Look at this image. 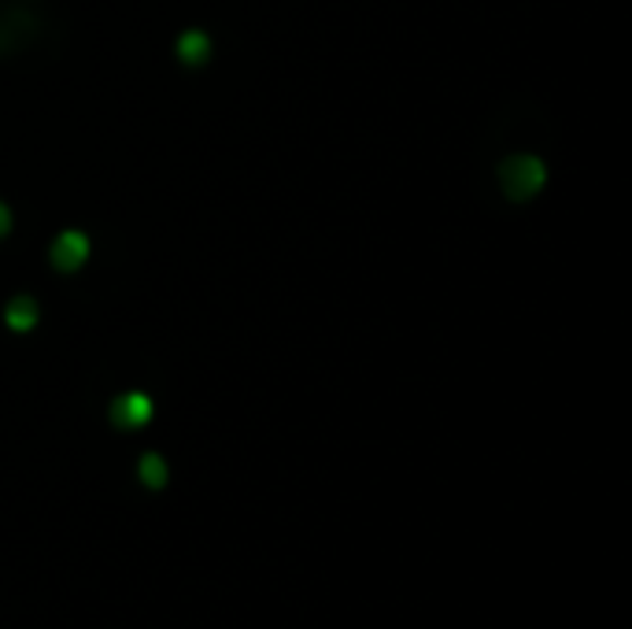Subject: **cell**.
<instances>
[{
  "mask_svg": "<svg viewBox=\"0 0 632 629\" xmlns=\"http://www.w3.org/2000/svg\"><path fill=\"white\" fill-rule=\"evenodd\" d=\"M49 259H52V267L63 274H70V271H78V267L89 259V241H86V233H78V230H67V233H60L56 241H52V248H49Z\"/></svg>",
  "mask_w": 632,
  "mask_h": 629,
  "instance_id": "7a4b0ae2",
  "label": "cell"
},
{
  "mask_svg": "<svg viewBox=\"0 0 632 629\" xmlns=\"http://www.w3.org/2000/svg\"><path fill=\"white\" fill-rule=\"evenodd\" d=\"M38 319H41V311H38V304H34V296H15V300H8V308H4L8 330L30 334V330L38 326Z\"/></svg>",
  "mask_w": 632,
  "mask_h": 629,
  "instance_id": "277c9868",
  "label": "cell"
},
{
  "mask_svg": "<svg viewBox=\"0 0 632 629\" xmlns=\"http://www.w3.org/2000/svg\"><path fill=\"white\" fill-rule=\"evenodd\" d=\"M547 182V167L540 164L537 156H511L503 159L500 167V185L503 193L511 196V201H529V196H537L540 189Z\"/></svg>",
  "mask_w": 632,
  "mask_h": 629,
  "instance_id": "6da1fadb",
  "label": "cell"
},
{
  "mask_svg": "<svg viewBox=\"0 0 632 629\" xmlns=\"http://www.w3.org/2000/svg\"><path fill=\"white\" fill-rule=\"evenodd\" d=\"M178 60H182L185 67H204V63L211 60V38H207L204 30H185L182 38H178Z\"/></svg>",
  "mask_w": 632,
  "mask_h": 629,
  "instance_id": "5b68a950",
  "label": "cell"
},
{
  "mask_svg": "<svg viewBox=\"0 0 632 629\" xmlns=\"http://www.w3.org/2000/svg\"><path fill=\"white\" fill-rule=\"evenodd\" d=\"M12 230V211H8V204H0V238Z\"/></svg>",
  "mask_w": 632,
  "mask_h": 629,
  "instance_id": "52a82bcc",
  "label": "cell"
},
{
  "mask_svg": "<svg viewBox=\"0 0 632 629\" xmlns=\"http://www.w3.org/2000/svg\"><path fill=\"white\" fill-rule=\"evenodd\" d=\"M152 419V400L144 393H122L112 403V426L115 429H141Z\"/></svg>",
  "mask_w": 632,
  "mask_h": 629,
  "instance_id": "3957f363",
  "label": "cell"
},
{
  "mask_svg": "<svg viewBox=\"0 0 632 629\" xmlns=\"http://www.w3.org/2000/svg\"><path fill=\"white\" fill-rule=\"evenodd\" d=\"M138 478H141L144 489L159 492L167 485V460L159 452H144L138 460Z\"/></svg>",
  "mask_w": 632,
  "mask_h": 629,
  "instance_id": "8992f818",
  "label": "cell"
}]
</instances>
